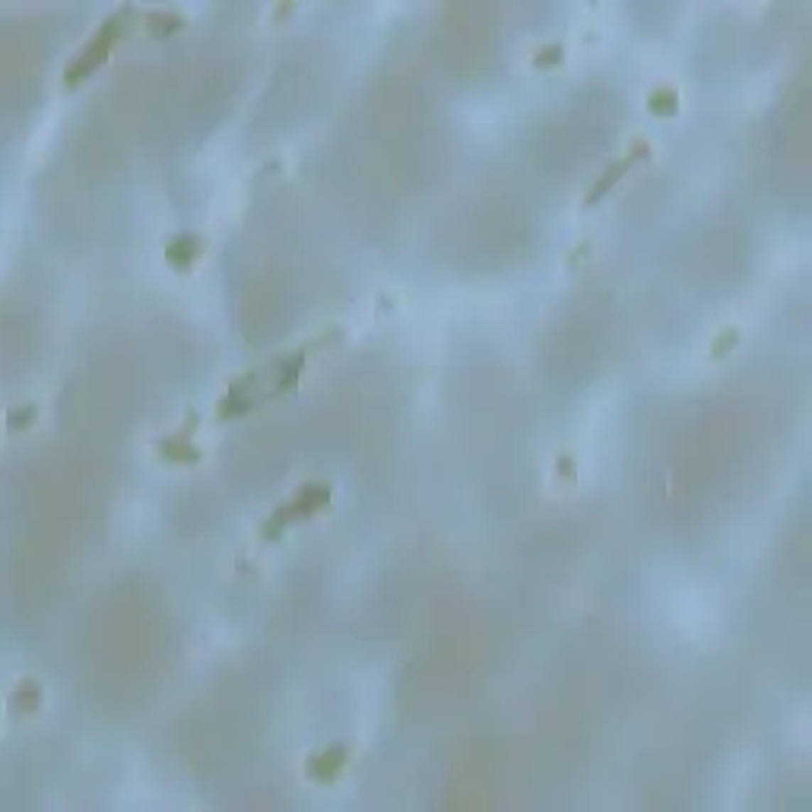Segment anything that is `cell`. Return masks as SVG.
I'll return each instance as SVG.
<instances>
[{"label":"cell","instance_id":"cell-1","mask_svg":"<svg viewBox=\"0 0 812 812\" xmlns=\"http://www.w3.org/2000/svg\"><path fill=\"white\" fill-rule=\"evenodd\" d=\"M108 38H112V29H105V36H95V42L86 48V54H80V60H73L70 67H67V83H77V80H83V73H90L95 64H99L102 58H105L108 51Z\"/></svg>","mask_w":812,"mask_h":812},{"label":"cell","instance_id":"cell-4","mask_svg":"<svg viewBox=\"0 0 812 812\" xmlns=\"http://www.w3.org/2000/svg\"><path fill=\"white\" fill-rule=\"evenodd\" d=\"M651 112H657V114H673V112H676V92H670V90L654 92V95H651Z\"/></svg>","mask_w":812,"mask_h":812},{"label":"cell","instance_id":"cell-3","mask_svg":"<svg viewBox=\"0 0 812 812\" xmlns=\"http://www.w3.org/2000/svg\"><path fill=\"white\" fill-rule=\"evenodd\" d=\"M194 257H197V242H194V238H181V242H175L172 248H168V261L178 264V267H188Z\"/></svg>","mask_w":812,"mask_h":812},{"label":"cell","instance_id":"cell-2","mask_svg":"<svg viewBox=\"0 0 812 812\" xmlns=\"http://www.w3.org/2000/svg\"><path fill=\"white\" fill-rule=\"evenodd\" d=\"M632 159H634V153L629 156V159H619V162H612V166H610V168H606V172H603V178H600V181H597V188H593V190H590V194H587V203L600 200V194H606V188H612V184H616V181H619V175H622V172H625V168H629V166H632Z\"/></svg>","mask_w":812,"mask_h":812},{"label":"cell","instance_id":"cell-5","mask_svg":"<svg viewBox=\"0 0 812 812\" xmlns=\"http://www.w3.org/2000/svg\"><path fill=\"white\" fill-rule=\"evenodd\" d=\"M549 60H562V48H556V45L546 48V54L536 58V64H549Z\"/></svg>","mask_w":812,"mask_h":812}]
</instances>
